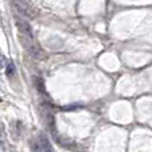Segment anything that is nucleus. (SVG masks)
<instances>
[{"instance_id":"7ed1b4c3","label":"nucleus","mask_w":152,"mask_h":152,"mask_svg":"<svg viewBox=\"0 0 152 152\" xmlns=\"http://www.w3.org/2000/svg\"><path fill=\"white\" fill-rule=\"evenodd\" d=\"M5 137H7V136H5L3 132H0V148H1L4 152H15V148H13L12 145L7 142V139H5Z\"/></svg>"},{"instance_id":"20e7f679","label":"nucleus","mask_w":152,"mask_h":152,"mask_svg":"<svg viewBox=\"0 0 152 152\" xmlns=\"http://www.w3.org/2000/svg\"><path fill=\"white\" fill-rule=\"evenodd\" d=\"M4 69H5V74H7V76H10V77L16 74V68H15V66H13L12 61H10V64H8Z\"/></svg>"},{"instance_id":"f257e3e1","label":"nucleus","mask_w":152,"mask_h":152,"mask_svg":"<svg viewBox=\"0 0 152 152\" xmlns=\"http://www.w3.org/2000/svg\"><path fill=\"white\" fill-rule=\"evenodd\" d=\"M15 24L18 28V36L20 40V44L23 45V48L34 58H40L42 56V48H40L39 43L36 42V37L34 35L32 27L29 26V23L23 18H15Z\"/></svg>"},{"instance_id":"39448f33","label":"nucleus","mask_w":152,"mask_h":152,"mask_svg":"<svg viewBox=\"0 0 152 152\" xmlns=\"http://www.w3.org/2000/svg\"><path fill=\"white\" fill-rule=\"evenodd\" d=\"M32 152H42V150H40V145H39V143L37 142H35V143H32Z\"/></svg>"},{"instance_id":"f03ea898","label":"nucleus","mask_w":152,"mask_h":152,"mask_svg":"<svg viewBox=\"0 0 152 152\" xmlns=\"http://www.w3.org/2000/svg\"><path fill=\"white\" fill-rule=\"evenodd\" d=\"M37 143H39L40 150H42V152H53L52 145H51L50 140H48V137L45 136L44 134L40 135V137H39V140H37Z\"/></svg>"}]
</instances>
